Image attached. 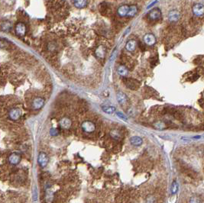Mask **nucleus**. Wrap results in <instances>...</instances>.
<instances>
[{
	"label": "nucleus",
	"mask_w": 204,
	"mask_h": 203,
	"mask_svg": "<svg viewBox=\"0 0 204 203\" xmlns=\"http://www.w3.org/2000/svg\"><path fill=\"white\" fill-rule=\"evenodd\" d=\"M15 34L19 37H24L26 34L27 27L23 22H18L15 26Z\"/></svg>",
	"instance_id": "f257e3e1"
},
{
	"label": "nucleus",
	"mask_w": 204,
	"mask_h": 203,
	"mask_svg": "<svg viewBox=\"0 0 204 203\" xmlns=\"http://www.w3.org/2000/svg\"><path fill=\"white\" fill-rule=\"evenodd\" d=\"M81 128L86 133H92L96 130V125L91 121H85L81 124Z\"/></svg>",
	"instance_id": "f03ea898"
},
{
	"label": "nucleus",
	"mask_w": 204,
	"mask_h": 203,
	"mask_svg": "<svg viewBox=\"0 0 204 203\" xmlns=\"http://www.w3.org/2000/svg\"><path fill=\"white\" fill-rule=\"evenodd\" d=\"M49 158L47 157V154L44 152H41L37 157V163L41 166V167H45L48 164Z\"/></svg>",
	"instance_id": "7ed1b4c3"
},
{
	"label": "nucleus",
	"mask_w": 204,
	"mask_h": 203,
	"mask_svg": "<svg viewBox=\"0 0 204 203\" xmlns=\"http://www.w3.org/2000/svg\"><path fill=\"white\" fill-rule=\"evenodd\" d=\"M193 13L197 17H200L204 15V6L203 4L197 3L195 4L192 8Z\"/></svg>",
	"instance_id": "20e7f679"
},
{
	"label": "nucleus",
	"mask_w": 204,
	"mask_h": 203,
	"mask_svg": "<svg viewBox=\"0 0 204 203\" xmlns=\"http://www.w3.org/2000/svg\"><path fill=\"white\" fill-rule=\"evenodd\" d=\"M9 116L11 120L16 121L20 119L22 116V112L19 108H13L9 112Z\"/></svg>",
	"instance_id": "39448f33"
},
{
	"label": "nucleus",
	"mask_w": 204,
	"mask_h": 203,
	"mask_svg": "<svg viewBox=\"0 0 204 203\" xmlns=\"http://www.w3.org/2000/svg\"><path fill=\"white\" fill-rule=\"evenodd\" d=\"M148 17L152 20H157L161 18V11L158 8H154L149 11Z\"/></svg>",
	"instance_id": "423d86ee"
},
{
	"label": "nucleus",
	"mask_w": 204,
	"mask_h": 203,
	"mask_svg": "<svg viewBox=\"0 0 204 203\" xmlns=\"http://www.w3.org/2000/svg\"><path fill=\"white\" fill-rule=\"evenodd\" d=\"M144 41L148 46H153L156 43L155 36L152 33H148L144 36Z\"/></svg>",
	"instance_id": "0eeeda50"
},
{
	"label": "nucleus",
	"mask_w": 204,
	"mask_h": 203,
	"mask_svg": "<svg viewBox=\"0 0 204 203\" xmlns=\"http://www.w3.org/2000/svg\"><path fill=\"white\" fill-rule=\"evenodd\" d=\"M180 11L177 10H171L168 13V19L170 21L172 22H176L179 19H180Z\"/></svg>",
	"instance_id": "6e6552de"
},
{
	"label": "nucleus",
	"mask_w": 204,
	"mask_h": 203,
	"mask_svg": "<svg viewBox=\"0 0 204 203\" xmlns=\"http://www.w3.org/2000/svg\"><path fill=\"white\" fill-rule=\"evenodd\" d=\"M45 105V99L42 97H36L32 102V108L34 109H40Z\"/></svg>",
	"instance_id": "1a4fd4ad"
},
{
	"label": "nucleus",
	"mask_w": 204,
	"mask_h": 203,
	"mask_svg": "<svg viewBox=\"0 0 204 203\" xmlns=\"http://www.w3.org/2000/svg\"><path fill=\"white\" fill-rule=\"evenodd\" d=\"M72 125V121L67 117L62 118L60 120V126L62 129L68 130L69 129Z\"/></svg>",
	"instance_id": "9d476101"
},
{
	"label": "nucleus",
	"mask_w": 204,
	"mask_h": 203,
	"mask_svg": "<svg viewBox=\"0 0 204 203\" xmlns=\"http://www.w3.org/2000/svg\"><path fill=\"white\" fill-rule=\"evenodd\" d=\"M21 161V156L20 154H17V153H12L10 154V156L9 157V162L11 165H17L19 164V162Z\"/></svg>",
	"instance_id": "9b49d317"
},
{
	"label": "nucleus",
	"mask_w": 204,
	"mask_h": 203,
	"mask_svg": "<svg viewBox=\"0 0 204 203\" xmlns=\"http://www.w3.org/2000/svg\"><path fill=\"white\" fill-rule=\"evenodd\" d=\"M129 10V6H127V5H122L118 8L117 13L121 17H126V16H127Z\"/></svg>",
	"instance_id": "f8f14e48"
},
{
	"label": "nucleus",
	"mask_w": 204,
	"mask_h": 203,
	"mask_svg": "<svg viewBox=\"0 0 204 203\" xmlns=\"http://www.w3.org/2000/svg\"><path fill=\"white\" fill-rule=\"evenodd\" d=\"M137 46V42L135 40H129V41L126 43V49L129 52H133L135 51L136 49Z\"/></svg>",
	"instance_id": "ddd939ff"
},
{
	"label": "nucleus",
	"mask_w": 204,
	"mask_h": 203,
	"mask_svg": "<svg viewBox=\"0 0 204 203\" xmlns=\"http://www.w3.org/2000/svg\"><path fill=\"white\" fill-rule=\"evenodd\" d=\"M117 100H118V102L120 105H125L126 104V102H127V96L122 92H119L117 93Z\"/></svg>",
	"instance_id": "4468645a"
},
{
	"label": "nucleus",
	"mask_w": 204,
	"mask_h": 203,
	"mask_svg": "<svg viewBox=\"0 0 204 203\" xmlns=\"http://www.w3.org/2000/svg\"><path fill=\"white\" fill-rule=\"evenodd\" d=\"M126 86H127L128 88L130 89H137L139 87L140 84H139V82L137 80H135V79H129L127 83H126Z\"/></svg>",
	"instance_id": "2eb2a0df"
},
{
	"label": "nucleus",
	"mask_w": 204,
	"mask_h": 203,
	"mask_svg": "<svg viewBox=\"0 0 204 203\" xmlns=\"http://www.w3.org/2000/svg\"><path fill=\"white\" fill-rule=\"evenodd\" d=\"M11 23L9 21H4L2 22H1L0 24V29L2 31L8 32L11 29Z\"/></svg>",
	"instance_id": "dca6fc26"
},
{
	"label": "nucleus",
	"mask_w": 204,
	"mask_h": 203,
	"mask_svg": "<svg viewBox=\"0 0 204 203\" xmlns=\"http://www.w3.org/2000/svg\"><path fill=\"white\" fill-rule=\"evenodd\" d=\"M96 55L99 58H104L106 56V47L103 45H100L96 48L95 51Z\"/></svg>",
	"instance_id": "f3484780"
},
{
	"label": "nucleus",
	"mask_w": 204,
	"mask_h": 203,
	"mask_svg": "<svg viewBox=\"0 0 204 203\" xmlns=\"http://www.w3.org/2000/svg\"><path fill=\"white\" fill-rule=\"evenodd\" d=\"M88 4V0H74L73 5L77 9H83L86 7Z\"/></svg>",
	"instance_id": "a211bd4d"
},
{
	"label": "nucleus",
	"mask_w": 204,
	"mask_h": 203,
	"mask_svg": "<svg viewBox=\"0 0 204 203\" xmlns=\"http://www.w3.org/2000/svg\"><path fill=\"white\" fill-rule=\"evenodd\" d=\"M130 142H131V144L135 145V146H140V145L143 143V141L140 137L134 136V137H131Z\"/></svg>",
	"instance_id": "6ab92c4d"
},
{
	"label": "nucleus",
	"mask_w": 204,
	"mask_h": 203,
	"mask_svg": "<svg viewBox=\"0 0 204 203\" xmlns=\"http://www.w3.org/2000/svg\"><path fill=\"white\" fill-rule=\"evenodd\" d=\"M117 71H118V74L122 76H126L129 74V70L126 68V66H123V65H120L118 67Z\"/></svg>",
	"instance_id": "aec40b11"
},
{
	"label": "nucleus",
	"mask_w": 204,
	"mask_h": 203,
	"mask_svg": "<svg viewBox=\"0 0 204 203\" xmlns=\"http://www.w3.org/2000/svg\"><path fill=\"white\" fill-rule=\"evenodd\" d=\"M138 12V8L135 5H132V6H129V10L128 12L127 16L128 17H134Z\"/></svg>",
	"instance_id": "412c9836"
},
{
	"label": "nucleus",
	"mask_w": 204,
	"mask_h": 203,
	"mask_svg": "<svg viewBox=\"0 0 204 203\" xmlns=\"http://www.w3.org/2000/svg\"><path fill=\"white\" fill-rule=\"evenodd\" d=\"M102 109L104 112L107 113V114H112V113L116 112V108L113 107V106H103Z\"/></svg>",
	"instance_id": "4be33fe9"
},
{
	"label": "nucleus",
	"mask_w": 204,
	"mask_h": 203,
	"mask_svg": "<svg viewBox=\"0 0 204 203\" xmlns=\"http://www.w3.org/2000/svg\"><path fill=\"white\" fill-rule=\"evenodd\" d=\"M154 127H155L157 129L159 130H162L166 128V125H165L164 123L162 122H156L155 124H154Z\"/></svg>",
	"instance_id": "5701e85b"
},
{
	"label": "nucleus",
	"mask_w": 204,
	"mask_h": 203,
	"mask_svg": "<svg viewBox=\"0 0 204 203\" xmlns=\"http://www.w3.org/2000/svg\"><path fill=\"white\" fill-rule=\"evenodd\" d=\"M178 190V184L176 181H174L173 182L172 186H171V192L173 194H175Z\"/></svg>",
	"instance_id": "b1692460"
},
{
	"label": "nucleus",
	"mask_w": 204,
	"mask_h": 203,
	"mask_svg": "<svg viewBox=\"0 0 204 203\" xmlns=\"http://www.w3.org/2000/svg\"><path fill=\"white\" fill-rule=\"evenodd\" d=\"M111 135H112V137H113V138H115V139L116 140H118L120 137V134L119 133V132L118 131H116V130H114V131H112V132H111Z\"/></svg>",
	"instance_id": "393cba45"
},
{
	"label": "nucleus",
	"mask_w": 204,
	"mask_h": 203,
	"mask_svg": "<svg viewBox=\"0 0 204 203\" xmlns=\"http://www.w3.org/2000/svg\"><path fill=\"white\" fill-rule=\"evenodd\" d=\"M116 115H117V116H118V117H119V118L121 119H122V120L127 122V118H126V115H124L123 114H122V113L117 112V113H116Z\"/></svg>",
	"instance_id": "a878e982"
},
{
	"label": "nucleus",
	"mask_w": 204,
	"mask_h": 203,
	"mask_svg": "<svg viewBox=\"0 0 204 203\" xmlns=\"http://www.w3.org/2000/svg\"><path fill=\"white\" fill-rule=\"evenodd\" d=\"M8 45V42L6 41H0V47L1 48H6Z\"/></svg>",
	"instance_id": "bb28decb"
},
{
	"label": "nucleus",
	"mask_w": 204,
	"mask_h": 203,
	"mask_svg": "<svg viewBox=\"0 0 204 203\" xmlns=\"http://www.w3.org/2000/svg\"><path fill=\"white\" fill-rule=\"evenodd\" d=\"M201 137L200 135H198V136H195L194 137H193V139H200Z\"/></svg>",
	"instance_id": "cd10ccee"
}]
</instances>
